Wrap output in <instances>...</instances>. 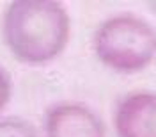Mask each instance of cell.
<instances>
[{"label":"cell","instance_id":"cell-6","mask_svg":"<svg viewBox=\"0 0 156 137\" xmlns=\"http://www.w3.org/2000/svg\"><path fill=\"white\" fill-rule=\"evenodd\" d=\"M12 94H14L12 77L7 71V68L0 64V114L9 107L11 100H12Z\"/></svg>","mask_w":156,"mask_h":137},{"label":"cell","instance_id":"cell-1","mask_svg":"<svg viewBox=\"0 0 156 137\" xmlns=\"http://www.w3.org/2000/svg\"><path fill=\"white\" fill-rule=\"evenodd\" d=\"M69 9L58 0H14L0 16V36L12 57L27 66L57 61L71 41Z\"/></svg>","mask_w":156,"mask_h":137},{"label":"cell","instance_id":"cell-2","mask_svg":"<svg viewBox=\"0 0 156 137\" xmlns=\"http://www.w3.org/2000/svg\"><path fill=\"white\" fill-rule=\"evenodd\" d=\"M94 57L119 75H136L156 61V29L135 13H114L92 32Z\"/></svg>","mask_w":156,"mask_h":137},{"label":"cell","instance_id":"cell-4","mask_svg":"<svg viewBox=\"0 0 156 137\" xmlns=\"http://www.w3.org/2000/svg\"><path fill=\"white\" fill-rule=\"evenodd\" d=\"M112 128L115 137H156V91L122 94L114 105Z\"/></svg>","mask_w":156,"mask_h":137},{"label":"cell","instance_id":"cell-5","mask_svg":"<svg viewBox=\"0 0 156 137\" xmlns=\"http://www.w3.org/2000/svg\"><path fill=\"white\" fill-rule=\"evenodd\" d=\"M0 137H43L41 128L18 116H0Z\"/></svg>","mask_w":156,"mask_h":137},{"label":"cell","instance_id":"cell-3","mask_svg":"<svg viewBox=\"0 0 156 137\" xmlns=\"http://www.w3.org/2000/svg\"><path fill=\"white\" fill-rule=\"evenodd\" d=\"M43 137H108L105 119L80 100H58L43 114Z\"/></svg>","mask_w":156,"mask_h":137}]
</instances>
